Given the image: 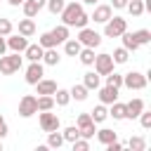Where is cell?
<instances>
[{
  "instance_id": "cell-43",
  "label": "cell",
  "mask_w": 151,
  "mask_h": 151,
  "mask_svg": "<svg viewBox=\"0 0 151 151\" xmlns=\"http://www.w3.org/2000/svg\"><path fill=\"white\" fill-rule=\"evenodd\" d=\"M87 24H90V14H85V9H83V12L78 14V19H76L73 26H76V28H83V26H87Z\"/></svg>"
},
{
  "instance_id": "cell-47",
  "label": "cell",
  "mask_w": 151,
  "mask_h": 151,
  "mask_svg": "<svg viewBox=\"0 0 151 151\" xmlns=\"http://www.w3.org/2000/svg\"><path fill=\"white\" fill-rule=\"evenodd\" d=\"M21 2H24V0H7V5H9V7H19Z\"/></svg>"
},
{
  "instance_id": "cell-2",
  "label": "cell",
  "mask_w": 151,
  "mask_h": 151,
  "mask_svg": "<svg viewBox=\"0 0 151 151\" xmlns=\"http://www.w3.org/2000/svg\"><path fill=\"white\" fill-rule=\"evenodd\" d=\"M80 12H83V2H80V0H68V2L64 5L61 14H59V17H61V24L71 28V26L76 24V19H78Z\"/></svg>"
},
{
  "instance_id": "cell-19",
  "label": "cell",
  "mask_w": 151,
  "mask_h": 151,
  "mask_svg": "<svg viewBox=\"0 0 151 151\" xmlns=\"http://www.w3.org/2000/svg\"><path fill=\"white\" fill-rule=\"evenodd\" d=\"M83 85L92 92V90H97V87L101 85V76H99L97 71H87V73L83 76Z\"/></svg>"
},
{
  "instance_id": "cell-1",
  "label": "cell",
  "mask_w": 151,
  "mask_h": 151,
  "mask_svg": "<svg viewBox=\"0 0 151 151\" xmlns=\"http://www.w3.org/2000/svg\"><path fill=\"white\" fill-rule=\"evenodd\" d=\"M24 66V57L19 54V52H5L2 57H0V73L2 76H12V73H17L19 68Z\"/></svg>"
},
{
  "instance_id": "cell-10",
  "label": "cell",
  "mask_w": 151,
  "mask_h": 151,
  "mask_svg": "<svg viewBox=\"0 0 151 151\" xmlns=\"http://www.w3.org/2000/svg\"><path fill=\"white\" fill-rule=\"evenodd\" d=\"M42 76H45V64H42V61H28L24 80H26L28 85H35V83H38Z\"/></svg>"
},
{
  "instance_id": "cell-22",
  "label": "cell",
  "mask_w": 151,
  "mask_h": 151,
  "mask_svg": "<svg viewBox=\"0 0 151 151\" xmlns=\"http://www.w3.org/2000/svg\"><path fill=\"white\" fill-rule=\"evenodd\" d=\"M45 66H57L59 61H61V57H59V52H57V47H47L45 52H42V59H40Z\"/></svg>"
},
{
  "instance_id": "cell-32",
  "label": "cell",
  "mask_w": 151,
  "mask_h": 151,
  "mask_svg": "<svg viewBox=\"0 0 151 151\" xmlns=\"http://www.w3.org/2000/svg\"><path fill=\"white\" fill-rule=\"evenodd\" d=\"M54 109V97L52 94H38V111H52Z\"/></svg>"
},
{
  "instance_id": "cell-21",
  "label": "cell",
  "mask_w": 151,
  "mask_h": 151,
  "mask_svg": "<svg viewBox=\"0 0 151 151\" xmlns=\"http://www.w3.org/2000/svg\"><path fill=\"white\" fill-rule=\"evenodd\" d=\"M61 45H64V54H66V57H78V52H80V47H83V45L78 42V38H66Z\"/></svg>"
},
{
  "instance_id": "cell-15",
  "label": "cell",
  "mask_w": 151,
  "mask_h": 151,
  "mask_svg": "<svg viewBox=\"0 0 151 151\" xmlns=\"http://www.w3.org/2000/svg\"><path fill=\"white\" fill-rule=\"evenodd\" d=\"M97 92H99V94H97V97H99V101H101V104H106V106H109V104H113V101L118 99V87H111V85H104V87H101V85H99V87H97Z\"/></svg>"
},
{
  "instance_id": "cell-37",
  "label": "cell",
  "mask_w": 151,
  "mask_h": 151,
  "mask_svg": "<svg viewBox=\"0 0 151 151\" xmlns=\"http://www.w3.org/2000/svg\"><path fill=\"white\" fill-rule=\"evenodd\" d=\"M125 146L132 149V151H144V149H146V139H144V137H130Z\"/></svg>"
},
{
  "instance_id": "cell-20",
  "label": "cell",
  "mask_w": 151,
  "mask_h": 151,
  "mask_svg": "<svg viewBox=\"0 0 151 151\" xmlns=\"http://www.w3.org/2000/svg\"><path fill=\"white\" fill-rule=\"evenodd\" d=\"M120 42H123V47H125V50H127L130 54H132V52H137V50L142 47V45H139V42L134 40V35H132L130 31H125V33H120Z\"/></svg>"
},
{
  "instance_id": "cell-18",
  "label": "cell",
  "mask_w": 151,
  "mask_h": 151,
  "mask_svg": "<svg viewBox=\"0 0 151 151\" xmlns=\"http://www.w3.org/2000/svg\"><path fill=\"white\" fill-rule=\"evenodd\" d=\"M19 33L21 35H26V38H33L35 35V21L33 19H28V17H24V19H19Z\"/></svg>"
},
{
  "instance_id": "cell-29",
  "label": "cell",
  "mask_w": 151,
  "mask_h": 151,
  "mask_svg": "<svg viewBox=\"0 0 151 151\" xmlns=\"http://www.w3.org/2000/svg\"><path fill=\"white\" fill-rule=\"evenodd\" d=\"M125 9H127L132 17H142V14L146 12V9H144V0H127Z\"/></svg>"
},
{
  "instance_id": "cell-26",
  "label": "cell",
  "mask_w": 151,
  "mask_h": 151,
  "mask_svg": "<svg viewBox=\"0 0 151 151\" xmlns=\"http://www.w3.org/2000/svg\"><path fill=\"white\" fill-rule=\"evenodd\" d=\"M111 109H109V116L113 118V120H125V104L123 101H113V104H109Z\"/></svg>"
},
{
  "instance_id": "cell-27",
  "label": "cell",
  "mask_w": 151,
  "mask_h": 151,
  "mask_svg": "<svg viewBox=\"0 0 151 151\" xmlns=\"http://www.w3.org/2000/svg\"><path fill=\"white\" fill-rule=\"evenodd\" d=\"M52 97H54V106H68V101H71V94L64 87H57Z\"/></svg>"
},
{
  "instance_id": "cell-5",
  "label": "cell",
  "mask_w": 151,
  "mask_h": 151,
  "mask_svg": "<svg viewBox=\"0 0 151 151\" xmlns=\"http://www.w3.org/2000/svg\"><path fill=\"white\" fill-rule=\"evenodd\" d=\"M78 42H80L83 47H99V45H101V35H99L94 28L83 26V28H78Z\"/></svg>"
},
{
  "instance_id": "cell-28",
  "label": "cell",
  "mask_w": 151,
  "mask_h": 151,
  "mask_svg": "<svg viewBox=\"0 0 151 151\" xmlns=\"http://www.w3.org/2000/svg\"><path fill=\"white\" fill-rule=\"evenodd\" d=\"M94 134H97V139H99V142H101L104 146H106L109 142H113V139H118V132H113L111 127H101V130H97Z\"/></svg>"
},
{
  "instance_id": "cell-41",
  "label": "cell",
  "mask_w": 151,
  "mask_h": 151,
  "mask_svg": "<svg viewBox=\"0 0 151 151\" xmlns=\"http://www.w3.org/2000/svg\"><path fill=\"white\" fill-rule=\"evenodd\" d=\"M137 118H139V125H142L144 130H151V111H146V109H144Z\"/></svg>"
},
{
  "instance_id": "cell-46",
  "label": "cell",
  "mask_w": 151,
  "mask_h": 151,
  "mask_svg": "<svg viewBox=\"0 0 151 151\" xmlns=\"http://www.w3.org/2000/svg\"><path fill=\"white\" fill-rule=\"evenodd\" d=\"M7 52V42H5V35H0V57Z\"/></svg>"
},
{
  "instance_id": "cell-13",
  "label": "cell",
  "mask_w": 151,
  "mask_h": 151,
  "mask_svg": "<svg viewBox=\"0 0 151 151\" xmlns=\"http://www.w3.org/2000/svg\"><path fill=\"white\" fill-rule=\"evenodd\" d=\"M146 109V104H144V99H139V97H134V99H130L127 104H125V118H130V120H134L142 111Z\"/></svg>"
},
{
  "instance_id": "cell-23",
  "label": "cell",
  "mask_w": 151,
  "mask_h": 151,
  "mask_svg": "<svg viewBox=\"0 0 151 151\" xmlns=\"http://www.w3.org/2000/svg\"><path fill=\"white\" fill-rule=\"evenodd\" d=\"M90 118H92L97 125H99V123H104V120L109 118V109H106V104H101V101H99V104L90 111Z\"/></svg>"
},
{
  "instance_id": "cell-40",
  "label": "cell",
  "mask_w": 151,
  "mask_h": 151,
  "mask_svg": "<svg viewBox=\"0 0 151 151\" xmlns=\"http://www.w3.org/2000/svg\"><path fill=\"white\" fill-rule=\"evenodd\" d=\"M71 146H73V151H87V149H90V139L78 137V139H73V142H71Z\"/></svg>"
},
{
  "instance_id": "cell-45",
  "label": "cell",
  "mask_w": 151,
  "mask_h": 151,
  "mask_svg": "<svg viewBox=\"0 0 151 151\" xmlns=\"http://www.w3.org/2000/svg\"><path fill=\"white\" fill-rule=\"evenodd\" d=\"M125 5H127V0H111L113 9H125Z\"/></svg>"
},
{
  "instance_id": "cell-38",
  "label": "cell",
  "mask_w": 151,
  "mask_h": 151,
  "mask_svg": "<svg viewBox=\"0 0 151 151\" xmlns=\"http://www.w3.org/2000/svg\"><path fill=\"white\" fill-rule=\"evenodd\" d=\"M64 5H66V0H47V2H45V7L50 9V14H54V17H59V14H61Z\"/></svg>"
},
{
  "instance_id": "cell-4",
  "label": "cell",
  "mask_w": 151,
  "mask_h": 151,
  "mask_svg": "<svg viewBox=\"0 0 151 151\" xmlns=\"http://www.w3.org/2000/svg\"><path fill=\"white\" fill-rule=\"evenodd\" d=\"M125 31H127V19H123V17L111 14V19L104 24V35L106 38H120V33H125Z\"/></svg>"
},
{
  "instance_id": "cell-36",
  "label": "cell",
  "mask_w": 151,
  "mask_h": 151,
  "mask_svg": "<svg viewBox=\"0 0 151 151\" xmlns=\"http://www.w3.org/2000/svg\"><path fill=\"white\" fill-rule=\"evenodd\" d=\"M106 85H111V87H123V73H118V71H111V73H106Z\"/></svg>"
},
{
  "instance_id": "cell-34",
  "label": "cell",
  "mask_w": 151,
  "mask_h": 151,
  "mask_svg": "<svg viewBox=\"0 0 151 151\" xmlns=\"http://www.w3.org/2000/svg\"><path fill=\"white\" fill-rule=\"evenodd\" d=\"M61 137H64V142H73V139H78L80 137V130H78V125H68V127H64L61 130Z\"/></svg>"
},
{
  "instance_id": "cell-35",
  "label": "cell",
  "mask_w": 151,
  "mask_h": 151,
  "mask_svg": "<svg viewBox=\"0 0 151 151\" xmlns=\"http://www.w3.org/2000/svg\"><path fill=\"white\" fill-rule=\"evenodd\" d=\"M38 45H40L42 50H47V47H57V40L52 38L50 31H45V33H40V38H38Z\"/></svg>"
},
{
  "instance_id": "cell-16",
  "label": "cell",
  "mask_w": 151,
  "mask_h": 151,
  "mask_svg": "<svg viewBox=\"0 0 151 151\" xmlns=\"http://www.w3.org/2000/svg\"><path fill=\"white\" fill-rule=\"evenodd\" d=\"M35 94H54V90H57V80H50V78H40L35 85Z\"/></svg>"
},
{
  "instance_id": "cell-12",
  "label": "cell",
  "mask_w": 151,
  "mask_h": 151,
  "mask_svg": "<svg viewBox=\"0 0 151 151\" xmlns=\"http://www.w3.org/2000/svg\"><path fill=\"white\" fill-rule=\"evenodd\" d=\"M111 14H113V7L111 5H94V12L90 14V21H94V24H106L109 19H111Z\"/></svg>"
},
{
  "instance_id": "cell-8",
  "label": "cell",
  "mask_w": 151,
  "mask_h": 151,
  "mask_svg": "<svg viewBox=\"0 0 151 151\" xmlns=\"http://www.w3.org/2000/svg\"><path fill=\"white\" fill-rule=\"evenodd\" d=\"M76 125H78V130H80V137H85V139H92L94 132H97V123L90 118V111H87V113H80L78 120H76Z\"/></svg>"
},
{
  "instance_id": "cell-30",
  "label": "cell",
  "mask_w": 151,
  "mask_h": 151,
  "mask_svg": "<svg viewBox=\"0 0 151 151\" xmlns=\"http://www.w3.org/2000/svg\"><path fill=\"white\" fill-rule=\"evenodd\" d=\"M50 33H52V38L57 40V45H61L66 38H71V33H68V26H64V24H61V26H54Z\"/></svg>"
},
{
  "instance_id": "cell-11",
  "label": "cell",
  "mask_w": 151,
  "mask_h": 151,
  "mask_svg": "<svg viewBox=\"0 0 151 151\" xmlns=\"http://www.w3.org/2000/svg\"><path fill=\"white\" fill-rule=\"evenodd\" d=\"M5 42H7V50L9 52H24L26 50V45H28V38L26 35H21V33H9V35H5Z\"/></svg>"
},
{
  "instance_id": "cell-33",
  "label": "cell",
  "mask_w": 151,
  "mask_h": 151,
  "mask_svg": "<svg viewBox=\"0 0 151 151\" xmlns=\"http://www.w3.org/2000/svg\"><path fill=\"white\" fill-rule=\"evenodd\" d=\"M111 57H113V64H127L130 52H127V50L120 45V47H116V50H113V54H111Z\"/></svg>"
},
{
  "instance_id": "cell-50",
  "label": "cell",
  "mask_w": 151,
  "mask_h": 151,
  "mask_svg": "<svg viewBox=\"0 0 151 151\" xmlns=\"http://www.w3.org/2000/svg\"><path fill=\"white\" fill-rule=\"evenodd\" d=\"M0 104H2V97H0Z\"/></svg>"
},
{
  "instance_id": "cell-3",
  "label": "cell",
  "mask_w": 151,
  "mask_h": 151,
  "mask_svg": "<svg viewBox=\"0 0 151 151\" xmlns=\"http://www.w3.org/2000/svg\"><path fill=\"white\" fill-rule=\"evenodd\" d=\"M146 83H149V76L146 73H142V71H130V73H123V87H127V90H144L146 87Z\"/></svg>"
},
{
  "instance_id": "cell-17",
  "label": "cell",
  "mask_w": 151,
  "mask_h": 151,
  "mask_svg": "<svg viewBox=\"0 0 151 151\" xmlns=\"http://www.w3.org/2000/svg\"><path fill=\"white\" fill-rule=\"evenodd\" d=\"M42 47L38 45V42H28L26 45V50H24V59H28V61H40L42 59Z\"/></svg>"
},
{
  "instance_id": "cell-25",
  "label": "cell",
  "mask_w": 151,
  "mask_h": 151,
  "mask_svg": "<svg viewBox=\"0 0 151 151\" xmlns=\"http://www.w3.org/2000/svg\"><path fill=\"white\" fill-rule=\"evenodd\" d=\"M68 94H71V99H76V101H85L87 94H90V90H87L83 83H78V85H73V87L68 90Z\"/></svg>"
},
{
  "instance_id": "cell-31",
  "label": "cell",
  "mask_w": 151,
  "mask_h": 151,
  "mask_svg": "<svg viewBox=\"0 0 151 151\" xmlns=\"http://www.w3.org/2000/svg\"><path fill=\"white\" fill-rule=\"evenodd\" d=\"M61 144H64L61 130H52V132H47V149H59Z\"/></svg>"
},
{
  "instance_id": "cell-39",
  "label": "cell",
  "mask_w": 151,
  "mask_h": 151,
  "mask_svg": "<svg viewBox=\"0 0 151 151\" xmlns=\"http://www.w3.org/2000/svg\"><path fill=\"white\" fill-rule=\"evenodd\" d=\"M132 35H134V40H137L139 45H149V42H151V31H149V28H139V31H134Z\"/></svg>"
},
{
  "instance_id": "cell-9",
  "label": "cell",
  "mask_w": 151,
  "mask_h": 151,
  "mask_svg": "<svg viewBox=\"0 0 151 151\" xmlns=\"http://www.w3.org/2000/svg\"><path fill=\"white\" fill-rule=\"evenodd\" d=\"M92 66H94V71H97L99 76H106V73H111V71L116 68V64H113V57H111L109 52H101V54H97Z\"/></svg>"
},
{
  "instance_id": "cell-44",
  "label": "cell",
  "mask_w": 151,
  "mask_h": 151,
  "mask_svg": "<svg viewBox=\"0 0 151 151\" xmlns=\"http://www.w3.org/2000/svg\"><path fill=\"white\" fill-rule=\"evenodd\" d=\"M7 132H9V127H7V123H5V118H2V113H0V139H5Z\"/></svg>"
},
{
  "instance_id": "cell-42",
  "label": "cell",
  "mask_w": 151,
  "mask_h": 151,
  "mask_svg": "<svg viewBox=\"0 0 151 151\" xmlns=\"http://www.w3.org/2000/svg\"><path fill=\"white\" fill-rule=\"evenodd\" d=\"M14 31V24L9 21V19H5V17H0V35H9Z\"/></svg>"
},
{
  "instance_id": "cell-6",
  "label": "cell",
  "mask_w": 151,
  "mask_h": 151,
  "mask_svg": "<svg viewBox=\"0 0 151 151\" xmlns=\"http://www.w3.org/2000/svg\"><path fill=\"white\" fill-rule=\"evenodd\" d=\"M38 123H40V130L42 132H52V130H61V120L57 113L52 111H38Z\"/></svg>"
},
{
  "instance_id": "cell-48",
  "label": "cell",
  "mask_w": 151,
  "mask_h": 151,
  "mask_svg": "<svg viewBox=\"0 0 151 151\" xmlns=\"http://www.w3.org/2000/svg\"><path fill=\"white\" fill-rule=\"evenodd\" d=\"M80 2H85V5H97L99 0H80Z\"/></svg>"
},
{
  "instance_id": "cell-7",
  "label": "cell",
  "mask_w": 151,
  "mask_h": 151,
  "mask_svg": "<svg viewBox=\"0 0 151 151\" xmlns=\"http://www.w3.org/2000/svg\"><path fill=\"white\" fill-rule=\"evenodd\" d=\"M38 113V97L35 94H24L19 99V116L21 118H31Z\"/></svg>"
},
{
  "instance_id": "cell-14",
  "label": "cell",
  "mask_w": 151,
  "mask_h": 151,
  "mask_svg": "<svg viewBox=\"0 0 151 151\" xmlns=\"http://www.w3.org/2000/svg\"><path fill=\"white\" fill-rule=\"evenodd\" d=\"M45 2H47V0H24V2H21L24 17H28V19H35V17H38V12L45 7Z\"/></svg>"
},
{
  "instance_id": "cell-49",
  "label": "cell",
  "mask_w": 151,
  "mask_h": 151,
  "mask_svg": "<svg viewBox=\"0 0 151 151\" xmlns=\"http://www.w3.org/2000/svg\"><path fill=\"white\" fill-rule=\"evenodd\" d=\"M0 151H2V139H0Z\"/></svg>"
},
{
  "instance_id": "cell-24",
  "label": "cell",
  "mask_w": 151,
  "mask_h": 151,
  "mask_svg": "<svg viewBox=\"0 0 151 151\" xmlns=\"http://www.w3.org/2000/svg\"><path fill=\"white\" fill-rule=\"evenodd\" d=\"M94 47H80V52H78V59H80V64L83 66H92L94 64Z\"/></svg>"
}]
</instances>
